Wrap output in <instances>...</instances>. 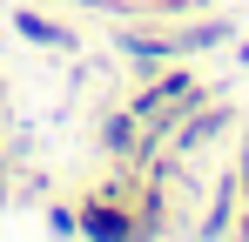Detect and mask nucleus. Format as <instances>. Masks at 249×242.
Listing matches in <instances>:
<instances>
[{"label":"nucleus","mask_w":249,"mask_h":242,"mask_svg":"<svg viewBox=\"0 0 249 242\" xmlns=\"http://www.w3.org/2000/svg\"><path fill=\"white\" fill-rule=\"evenodd\" d=\"M47 229H54V236H74V229H81V215H68V208H47Z\"/></svg>","instance_id":"4"},{"label":"nucleus","mask_w":249,"mask_h":242,"mask_svg":"<svg viewBox=\"0 0 249 242\" xmlns=\"http://www.w3.org/2000/svg\"><path fill=\"white\" fill-rule=\"evenodd\" d=\"M0 195H7V189H0Z\"/></svg>","instance_id":"5"},{"label":"nucleus","mask_w":249,"mask_h":242,"mask_svg":"<svg viewBox=\"0 0 249 242\" xmlns=\"http://www.w3.org/2000/svg\"><path fill=\"white\" fill-rule=\"evenodd\" d=\"M14 27L27 40H41V47H68V27H54V20H41V14H14Z\"/></svg>","instance_id":"3"},{"label":"nucleus","mask_w":249,"mask_h":242,"mask_svg":"<svg viewBox=\"0 0 249 242\" xmlns=\"http://www.w3.org/2000/svg\"><path fill=\"white\" fill-rule=\"evenodd\" d=\"M135 128H142L135 115H115L108 128H101V148H108V155H122V161H142V148H135Z\"/></svg>","instance_id":"2"},{"label":"nucleus","mask_w":249,"mask_h":242,"mask_svg":"<svg viewBox=\"0 0 249 242\" xmlns=\"http://www.w3.org/2000/svg\"><path fill=\"white\" fill-rule=\"evenodd\" d=\"M81 229H88V236H115V242H122V236H135V215L122 208V195H94L81 208Z\"/></svg>","instance_id":"1"}]
</instances>
